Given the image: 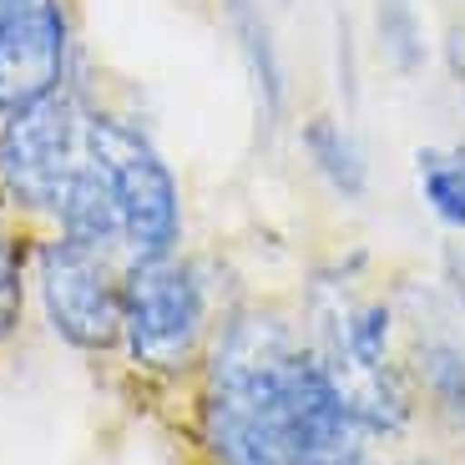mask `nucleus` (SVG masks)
Returning a JSON list of instances; mask_svg holds the SVG:
<instances>
[{
    "label": "nucleus",
    "mask_w": 465,
    "mask_h": 465,
    "mask_svg": "<svg viewBox=\"0 0 465 465\" xmlns=\"http://www.w3.org/2000/svg\"><path fill=\"white\" fill-rule=\"evenodd\" d=\"M183 400V435L198 465H303L374 450L349 420L309 324L273 299L223 309Z\"/></svg>",
    "instance_id": "f257e3e1"
},
{
    "label": "nucleus",
    "mask_w": 465,
    "mask_h": 465,
    "mask_svg": "<svg viewBox=\"0 0 465 465\" xmlns=\"http://www.w3.org/2000/svg\"><path fill=\"white\" fill-rule=\"evenodd\" d=\"M218 329L213 289L198 258L167 253L122 268V354L132 380L152 390H187Z\"/></svg>",
    "instance_id": "f03ea898"
},
{
    "label": "nucleus",
    "mask_w": 465,
    "mask_h": 465,
    "mask_svg": "<svg viewBox=\"0 0 465 465\" xmlns=\"http://www.w3.org/2000/svg\"><path fill=\"white\" fill-rule=\"evenodd\" d=\"M86 147L106 167L122 213V263L183 253V183L137 116L86 96Z\"/></svg>",
    "instance_id": "7ed1b4c3"
},
{
    "label": "nucleus",
    "mask_w": 465,
    "mask_h": 465,
    "mask_svg": "<svg viewBox=\"0 0 465 465\" xmlns=\"http://www.w3.org/2000/svg\"><path fill=\"white\" fill-rule=\"evenodd\" d=\"M86 157V92L66 86L0 112V208L31 232H51L76 163Z\"/></svg>",
    "instance_id": "20e7f679"
},
{
    "label": "nucleus",
    "mask_w": 465,
    "mask_h": 465,
    "mask_svg": "<svg viewBox=\"0 0 465 465\" xmlns=\"http://www.w3.org/2000/svg\"><path fill=\"white\" fill-rule=\"evenodd\" d=\"M122 258L61 232H35L31 243V293L51 334L96 364L122 354Z\"/></svg>",
    "instance_id": "39448f33"
},
{
    "label": "nucleus",
    "mask_w": 465,
    "mask_h": 465,
    "mask_svg": "<svg viewBox=\"0 0 465 465\" xmlns=\"http://www.w3.org/2000/svg\"><path fill=\"white\" fill-rule=\"evenodd\" d=\"M76 86L71 0H0V112Z\"/></svg>",
    "instance_id": "423d86ee"
},
{
    "label": "nucleus",
    "mask_w": 465,
    "mask_h": 465,
    "mask_svg": "<svg viewBox=\"0 0 465 465\" xmlns=\"http://www.w3.org/2000/svg\"><path fill=\"white\" fill-rule=\"evenodd\" d=\"M405 370L415 380L420 415L465 440V344L450 329H415L405 344Z\"/></svg>",
    "instance_id": "0eeeda50"
},
{
    "label": "nucleus",
    "mask_w": 465,
    "mask_h": 465,
    "mask_svg": "<svg viewBox=\"0 0 465 465\" xmlns=\"http://www.w3.org/2000/svg\"><path fill=\"white\" fill-rule=\"evenodd\" d=\"M51 232H61V238H71V243H82V248H96V253L122 258V213H116L112 177L92 157V147H86V157L76 163L66 193H61Z\"/></svg>",
    "instance_id": "6e6552de"
},
{
    "label": "nucleus",
    "mask_w": 465,
    "mask_h": 465,
    "mask_svg": "<svg viewBox=\"0 0 465 465\" xmlns=\"http://www.w3.org/2000/svg\"><path fill=\"white\" fill-rule=\"evenodd\" d=\"M299 147L314 167V177L334 193L339 203H364L370 198V163H364L360 137L329 112H309L299 127Z\"/></svg>",
    "instance_id": "1a4fd4ad"
},
{
    "label": "nucleus",
    "mask_w": 465,
    "mask_h": 465,
    "mask_svg": "<svg viewBox=\"0 0 465 465\" xmlns=\"http://www.w3.org/2000/svg\"><path fill=\"white\" fill-rule=\"evenodd\" d=\"M223 11H228L232 35H238L248 76H253L258 112H263V122L273 127L283 116V61H279V46H273V31H268L263 0H223Z\"/></svg>",
    "instance_id": "9d476101"
},
{
    "label": "nucleus",
    "mask_w": 465,
    "mask_h": 465,
    "mask_svg": "<svg viewBox=\"0 0 465 465\" xmlns=\"http://www.w3.org/2000/svg\"><path fill=\"white\" fill-rule=\"evenodd\" d=\"M31 243L35 232L21 218L0 208V354H11L25 334V309H31Z\"/></svg>",
    "instance_id": "9b49d317"
},
{
    "label": "nucleus",
    "mask_w": 465,
    "mask_h": 465,
    "mask_svg": "<svg viewBox=\"0 0 465 465\" xmlns=\"http://www.w3.org/2000/svg\"><path fill=\"white\" fill-rule=\"evenodd\" d=\"M415 183L435 223L450 232H465V142L415 152Z\"/></svg>",
    "instance_id": "f8f14e48"
},
{
    "label": "nucleus",
    "mask_w": 465,
    "mask_h": 465,
    "mask_svg": "<svg viewBox=\"0 0 465 465\" xmlns=\"http://www.w3.org/2000/svg\"><path fill=\"white\" fill-rule=\"evenodd\" d=\"M374 41H380V56L390 61V71L405 82L430 66V35H425L415 0H374Z\"/></svg>",
    "instance_id": "ddd939ff"
},
{
    "label": "nucleus",
    "mask_w": 465,
    "mask_h": 465,
    "mask_svg": "<svg viewBox=\"0 0 465 465\" xmlns=\"http://www.w3.org/2000/svg\"><path fill=\"white\" fill-rule=\"evenodd\" d=\"M303 465H374V450H349V455H314Z\"/></svg>",
    "instance_id": "4468645a"
},
{
    "label": "nucleus",
    "mask_w": 465,
    "mask_h": 465,
    "mask_svg": "<svg viewBox=\"0 0 465 465\" xmlns=\"http://www.w3.org/2000/svg\"><path fill=\"white\" fill-rule=\"evenodd\" d=\"M374 465H425V460H410V455H400V460H374Z\"/></svg>",
    "instance_id": "2eb2a0df"
},
{
    "label": "nucleus",
    "mask_w": 465,
    "mask_h": 465,
    "mask_svg": "<svg viewBox=\"0 0 465 465\" xmlns=\"http://www.w3.org/2000/svg\"><path fill=\"white\" fill-rule=\"evenodd\" d=\"M455 86H460V102H465V66H455Z\"/></svg>",
    "instance_id": "dca6fc26"
}]
</instances>
